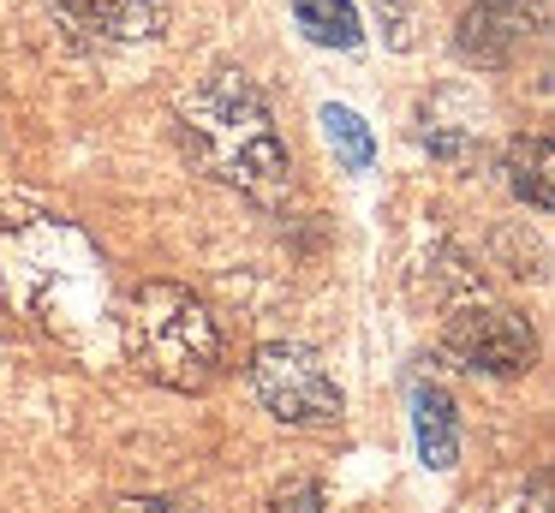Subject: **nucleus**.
<instances>
[{
    "label": "nucleus",
    "instance_id": "ddd939ff",
    "mask_svg": "<svg viewBox=\"0 0 555 513\" xmlns=\"http://www.w3.org/2000/svg\"><path fill=\"white\" fill-rule=\"evenodd\" d=\"M483 513H550V484H543V477L514 484V489H502V496H495Z\"/></svg>",
    "mask_w": 555,
    "mask_h": 513
},
{
    "label": "nucleus",
    "instance_id": "39448f33",
    "mask_svg": "<svg viewBox=\"0 0 555 513\" xmlns=\"http://www.w3.org/2000/svg\"><path fill=\"white\" fill-rule=\"evenodd\" d=\"M442 358H454L460 370H483V376H519L538 358V341L514 310L490 298H460L442 322Z\"/></svg>",
    "mask_w": 555,
    "mask_h": 513
},
{
    "label": "nucleus",
    "instance_id": "9d476101",
    "mask_svg": "<svg viewBox=\"0 0 555 513\" xmlns=\"http://www.w3.org/2000/svg\"><path fill=\"white\" fill-rule=\"evenodd\" d=\"M293 18L323 48H359V7L352 0H293Z\"/></svg>",
    "mask_w": 555,
    "mask_h": 513
},
{
    "label": "nucleus",
    "instance_id": "f8f14e48",
    "mask_svg": "<svg viewBox=\"0 0 555 513\" xmlns=\"http://www.w3.org/2000/svg\"><path fill=\"white\" fill-rule=\"evenodd\" d=\"M269 513H340V508L323 496V484H311V477H299V484L275 489V501H269Z\"/></svg>",
    "mask_w": 555,
    "mask_h": 513
},
{
    "label": "nucleus",
    "instance_id": "4468645a",
    "mask_svg": "<svg viewBox=\"0 0 555 513\" xmlns=\"http://www.w3.org/2000/svg\"><path fill=\"white\" fill-rule=\"evenodd\" d=\"M108 513H180L173 501H162V496H126V501H114Z\"/></svg>",
    "mask_w": 555,
    "mask_h": 513
},
{
    "label": "nucleus",
    "instance_id": "f257e3e1",
    "mask_svg": "<svg viewBox=\"0 0 555 513\" xmlns=\"http://www.w3.org/2000/svg\"><path fill=\"white\" fill-rule=\"evenodd\" d=\"M173 126H180L185 155L228 191L251 197L257 209H287L293 203V155L275 131L263 90L245 72L216 66L197 84H185L180 102H173Z\"/></svg>",
    "mask_w": 555,
    "mask_h": 513
},
{
    "label": "nucleus",
    "instance_id": "9b49d317",
    "mask_svg": "<svg viewBox=\"0 0 555 513\" xmlns=\"http://www.w3.org/2000/svg\"><path fill=\"white\" fill-rule=\"evenodd\" d=\"M323 138L335 143V155H340V167L347 174H364V167L376 162V138H371V126H364L352 107H340V102H323Z\"/></svg>",
    "mask_w": 555,
    "mask_h": 513
},
{
    "label": "nucleus",
    "instance_id": "7ed1b4c3",
    "mask_svg": "<svg viewBox=\"0 0 555 513\" xmlns=\"http://www.w3.org/2000/svg\"><path fill=\"white\" fill-rule=\"evenodd\" d=\"M120 346L138 376L173 394H204L221 376V322L192 286L144 281L120 305Z\"/></svg>",
    "mask_w": 555,
    "mask_h": 513
},
{
    "label": "nucleus",
    "instance_id": "6e6552de",
    "mask_svg": "<svg viewBox=\"0 0 555 513\" xmlns=\"http://www.w3.org/2000/svg\"><path fill=\"white\" fill-rule=\"evenodd\" d=\"M412 441H418V460L430 472H448L460 460V418L436 382H412Z\"/></svg>",
    "mask_w": 555,
    "mask_h": 513
},
{
    "label": "nucleus",
    "instance_id": "f03ea898",
    "mask_svg": "<svg viewBox=\"0 0 555 513\" xmlns=\"http://www.w3.org/2000/svg\"><path fill=\"white\" fill-rule=\"evenodd\" d=\"M0 293L25 322H37L66 346H85L108 317L102 251L61 215L0 227Z\"/></svg>",
    "mask_w": 555,
    "mask_h": 513
},
{
    "label": "nucleus",
    "instance_id": "20e7f679",
    "mask_svg": "<svg viewBox=\"0 0 555 513\" xmlns=\"http://www.w3.org/2000/svg\"><path fill=\"white\" fill-rule=\"evenodd\" d=\"M251 388L269 406V418H281L293 429H335L347 418V400H340L323 352L305 341H263L257 346Z\"/></svg>",
    "mask_w": 555,
    "mask_h": 513
},
{
    "label": "nucleus",
    "instance_id": "0eeeda50",
    "mask_svg": "<svg viewBox=\"0 0 555 513\" xmlns=\"http://www.w3.org/2000/svg\"><path fill=\"white\" fill-rule=\"evenodd\" d=\"M49 12L78 42L120 48V42H150V36L168 30L173 0H49Z\"/></svg>",
    "mask_w": 555,
    "mask_h": 513
},
{
    "label": "nucleus",
    "instance_id": "423d86ee",
    "mask_svg": "<svg viewBox=\"0 0 555 513\" xmlns=\"http://www.w3.org/2000/svg\"><path fill=\"white\" fill-rule=\"evenodd\" d=\"M543 30V0H472L460 12V60L472 66H507L526 48V36Z\"/></svg>",
    "mask_w": 555,
    "mask_h": 513
},
{
    "label": "nucleus",
    "instance_id": "1a4fd4ad",
    "mask_svg": "<svg viewBox=\"0 0 555 513\" xmlns=\"http://www.w3.org/2000/svg\"><path fill=\"white\" fill-rule=\"evenodd\" d=\"M550 138H519L514 150H507V185H514L519 203H531L538 215H550L555 191H550Z\"/></svg>",
    "mask_w": 555,
    "mask_h": 513
}]
</instances>
